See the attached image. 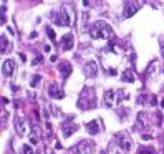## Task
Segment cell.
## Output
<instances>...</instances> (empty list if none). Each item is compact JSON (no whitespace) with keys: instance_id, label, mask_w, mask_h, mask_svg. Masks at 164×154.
I'll use <instances>...</instances> for the list:
<instances>
[{"instance_id":"277c9868","label":"cell","mask_w":164,"mask_h":154,"mask_svg":"<svg viewBox=\"0 0 164 154\" xmlns=\"http://www.w3.org/2000/svg\"><path fill=\"white\" fill-rule=\"evenodd\" d=\"M93 146L95 144H93L91 141H81V142H78L75 147H72L68 154H93V151H95Z\"/></svg>"},{"instance_id":"ac0fdd59","label":"cell","mask_w":164,"mask_h":154,"mask_svg":"<svg viewBox=\"0 0 164 154\" xmlns=\"http://www.w3.org/2000/svg\"><path fill=\"white\" fill-rule=\"evenodd\" d=\"M0 43H2V46H0V51H2V53H7V50L10 48L9 38L5 37V35H2V37H0Z\"/></svg>"},{"instance_id":"836d02e7","label":"cell","mask_w":164,"mask_h":154,"mask_svg":"<svg viewBox=\"0 0 164 154\" xmlns=\"http://www.w3.org/2000/svg\"><path fill=\"white\" fill-rule=\"evenodd\" d=\"M20 60H22V61H25V60H27V56H25L23 53H20Z\"/></svg>"},{"instance_id":"8fae6325","label":"cell","mask_w":164,"mask_h":154,"mask_svg":"<svg viewBox=\"0 0 164 154\" xmlns=\"http://www.w3.org/2000/svg\"><path fill=\"white\" fill-rule=\"evenodd\" d=\"M116 98H118V90H108V91L105 93V104L108 108H111L113 103H118Z\"/></svg>"},{"instance_id":"f1b7e54d","label":"cell","mask_w":164,"mask_h":154,"mask_svg":"<svg viewBox=\"0 0 164 154\" xmlns=\"http://www.w3.org/2000/svg\"><path fill=\"white\" fill-rule=\"evenodd\" d=\"M159 45H161V50H163V55H164V37H161V40H159Z\"/></svg>"},{"instance_id":"3957f363","label":"cell","mask_w":164,"mask_h":154,"mask_svg":"<svg viewBox=\"0 0 164 154\" xmlns=\"http://www.w3.org/2000/svg\"><path fill=\"white\" fill-rule=\"evenodd\" d=\"M60 13L63 18V27H70L72 23H75V9H73L72 4H63Z\"/></svg>"},{"instance_id":"5b68a950","label":"cell","mask_w":164,"mask_h":154,"mask_svg":"<svg viewBox=\"0 0 164 154\" xmlns=\"http://www.w3.org/2000/svg\"><path fill=\"white\" fill-rule=\"evenodd\" d=\"M114 141H116V144L119 146V149L121 151H131V146H133V141H131V137L128 136L126 133H118L116 136H114Z\"/></svg>"},{"instance_id":"cb8c5ba5","label":"cell","mask_w":164,"mask_h":154,"mask_svg":"<svg viewBox=\"0 0 164 154\" xmlns=\"http://www.w3.org/2000/svg\"><path fill=\"white\" fill-rule=\"evenodd\" d=\"M42 61H43V56L40 53H37V55H35V58L32 60V65H33V67H37V65H40Z\"/></svg>"},{"instance_id":"2e32d148","label":"cell","mask_w":164,"mask_h":154,"mask_svg":"<svg viewBox=\"0 0 164 154\" xmlns=\"http://www.w3.org/2000/svg\"><path fill=\"white\" fill-rule=\"evenodd\" d=\"M147 118H151V113L147 111H141L138 114V126H141V128H146V126H149L152 123V121H149Z\"/></svg>"},{"instance_id":"4fadbf2b","label":"cell","mask_w":164,"mask_h":154,"mask_svg":"<svg viewBox=\"0 0 164 154\" xmlns=\"http://www.w3.org/2000/svg\"><path fill=\"white\" fill-rule=\"evenodd\" d=\"M85 128H86V131H88L91 136H95V134H98L101 131V123H100V119H93V121H90V123H86Z\"/></svg>"},{"instance_id":"603a6c76","label":"cell","mask_w":164,"mask_h":154,"mask_svg":"<svg viewBox=\"0 0 164 154\" xmlns=\"http://www.w3.org/2000/svg\"><path fill=\"white\" fill-rule=\"evenodd\" d=\"M40 81H42V75H35L33 78H32V81H30V85H32V86H38V85H40Z\"/></svg>"},{"instance_id":"44dd1931","label":"cell","mask_w":164,"mask_h":154,"mask_svg":"<svg viewBox=\"0 0 164 154\" xmlns=\"http://www.w3.org/2000/svg\"><path fill=\"white\" fill-rule=\"evenodd\" d=\"M136 154H154V149H152V147H147V146H139V149Z\"/></svg>"},{"instance_id":"d590c367","label":"cell","mask_w":164,"mask_h":154,"mask_svg":"<svg viewBox=\"0 0 164 154\" xmlns=\"http://www.w3.org/2000/svg\"><path fill=\"white\" fill-rule=\"evenodd\" d=\"M161 106H163V108H164V100H161Z\"/></svg>"},{"instance_id":"4316f807","label":"cell","mask_w":164,"mask_h":154,"mask_svg":"<svg viewBox=\"0 0 164 154\" xmlns=\"http://www.w3.org/2000/svg\"><path fill=\"white\" fill-rule=\"evenodd\" d=\"M30 142H32V144H33V146L38 142V136H37V134H35V133L32 134V136H30Z\"/></svg>"},{"instance_id":"484cf974","label":"cell","mask_w":164,"mask_h":154,"mask_svg":"<svg viewBox=\"0 0 164 154\" xmlns=\"http://www.w3.org/2000/svg\"><path fill=\"white\" fill-rule=\"evenodd\" d=\"M9 118V113L5 111V109H2V128H5V119Z\"/></svg>"},{"instance_id":"1f68e13d","label":"cell","mask_w":164,"mask_h":154,"mask_svg":"<svg viewBox=\"0 0 164 154\" xmlns=\"http://www.w3.org/2000/svg\"><path fill=\"white\" fill-rule=\"evenodd\" d=\"M156 101H157V98H156V96H151V103H152V106L156 104Z\"/></svg>"},{"instance_id":"ffe728a7","label":"cell","mask_w":164,"mask_h":154,"mask_svg":"<svg viewBox=\"0 0 164 154\" xmlns=\"http://www.w3.org/2000/svg\"><path fill=\"white\" fill-rule=\"evenodd\" d=\"M20 154H33V146H30V144L20 146Z\"/></svg>"},{"instance_id":"e0dca14e","label":"cell","mask_w":164,"mask_h":154,"mask_svg":"<svg viewBox=\"0 0 164 154\" xmlns=\"http://www.w3.org/2000/svg\"><path fill=\"white\" fill-rule=\"evenodd\" d=\"M121 80L124 81V83H133V81L136 80V76H134V73H133V70L126 68V70L121 73Z\"/></svg>"},{"instance_id":"d6a6232c","label":"cell","mask_w":164,"mask_h":154,"mask_svg":"<svg viewBox=\"0 0 164 154\" xmlns=\"http://www.w3.org/2000/svg\"><path fill=\"white\" fill-rule=\"evenodd\" d=\"M50 60H51V61H56V60H58V56H56V55H51Z\"/></svg>"},{"instance_id":"8992f818","label":"cell","mask_w":164,"mask_h":154,"mask_svg":"<svg viewBox=\"0 0 164 154\" xmlns=\"http://www.w3.org/2000/svg\"><path fill=\"white\" fill-rule=\"evenodd\" d=\"M143 7V4L141 2H134V0H128L126 4H124V10H123V15H124V18H129L133 17L136 12H138L139 9Z\"/></svg>"},{"instance_id":"9c48e42d","label":"cell","mask_w":164,"mask_h":154,"mask_svg":"<svg viewBox=\"0 0 164 154\" xmlns=\"http://www.w3.org/2000/svg\"><path fill=\"white\" fill-rule=\"evenodd\" d=\"M76 129H78V126L73 123L72 118H68V119H65L63 123H61V133H63L65 137H70V136H72V133H75Z\"/></svg>"},{"instance_id":"7c38bea8","label":"cell","mask_w":164,"mask_h":154,"mask_svg":"<svg viewBox=\"0 0 164 154\" xmlns=\"http://www.w3.org/2000/svg\"><path fill=\"white\" fill-rule=\"evenodd\" d=\"M15 131H17L18 136H27L28 129H27V121L23 118H17L15 119Z\"/></svg>"},{"instance_id":"f546056e","label":"cell","mask_w":164,"mask_h":154,"mask_svg":"<svg viewBox=\"0 0 164 154\" xmlns=\"http://www.w3.org/2000/svg\"><path fill=\"white\" fill-rule=\"evenodd\" d=\"M61 147H63V146H61V142H60V141L55 142V149H61Z\"/></svg>"},{"instance_id":"d6986e66","label":"cell","mask_w":164,"mask_h":154,"mask_svg":"<svg viewBox=\"0 0 164 154\" xmlns=\"http://www.w3.org/2000/svg\"><path fill=\"white\" fill-rule=\"evenodd\" d=\"M156 70H157V60H154L152 63H149V67H147V70H146V76L154 75Z\"/></svg>"},{"instance_id":"52a82bcc","label":"cell","mask_w":164,"mask_h":154,"mask_svg":"<svg viewBox=\"0 0 164 154\" xmlns=\"http://www.w3.org/2000/svg\"><path fill=\"white\" fill-rule=\"evenodd\" d=\"M83 73L86 78H95V76L98 75V63L93 61V60H90V61L85 63L83 67Z\"/></svg>"},{"instance_id":"9a60e30c","label":"cell","mask_w":164,"mask_h":154,"mask_svg":"<svg viewBox=\"0 0 164 154\" xmlns=\"http://www.w3.org/2000/svg\"><path fill=\"white\" fill-rule=\"evenodd\" d=\"M48 95H50L53 100H61V98L65 96L63 91L58 88V85H56V83H51L50 85V88H48Z\"/></svg>"},{"instance_id":"8d00e7d4","label":"cell","mask_w":164,"mask_h":154,"mask_svg":"<svg viewBox=\"0 0 164 154\" xmlns=\"http://www.w3.org/2000/svg\"><path fill=\"white\" fill-rule=\"evenodd\" d=\"M48 154H53V153H48Z\"/></svg>"},{"instance_id":"7a4b0ae2","label":"cell","mask_w":164,"mask_h":154,"mask_svg":"<svg viewBox=\"0 0 164 154\" xmlns=\"http://www.w3.org/2000/svg\"><path fill=\"white\" fill-rule=\"evenodd\" d=\"M78 106L81 109H91L96 106V96L93 93L91 88H83V91L80 95V100H78Z\"/></svg>"},{"instance_id":"5bb4252c","label":"cell","mask_w":164,"mask_h":154,"mask_svg":"<svg viewBox=\"0 0 164 154\" xmlns=\"http://www.w3.org/2000/svg\"><path fill=\"white\" fill-rule=\"evenodd\" d=\"M58 71L61 73L63 80H66L68 76L72 75V71H73L72 63H70V61H60V65H58Z\"/></svg>"},{"instance_id":"7402d4cb","label":"cell","mask_w":164,"mask_h":154,"mask_svg":"<svg viewBox=\"0 0 164 154\" xmlns=\"http://www.w3.org/2000/svg\"><path fill=\"white\" fill-rule=\"evenodd\" d=\"M129 98V95H128V91H124V90H118V103H121L123 100H128Z\"/></svg>"},{"instance_id":"4dcf8cb0","label":"cell","mask_w":164,"mask_h":154,"mask_svg":"<svg viewBox=\"0 0 164 154\" xmlns=\"http://www.w3.org/2000/svg\"><path fill=\"white\" fill-rule=\"evenodd\" d=\"M141 137H143V139H144V141H147V139H151V134H143V136H141Z\"/></svg>"},{"instance_id":"ba28073f","label":"cell","mask_w":164,"mask_h":154,"mask_svg":"<svg viewBox=\"0 0 164 154\" xmlns=\"http://www.w3.org/2000/svg\"><path fill=\"white\" fill-rule=\"evenodd\" d=\"M15 61L12 58H7L4 63H2V73H4L5 78H12L13 73H15Z\"/></svg>"},{"instance_id":"83f0119b","label":"cell","mask_w":164,"mask_h":154,"mask_svg":"<svg viewBox=\"0 0 164 154\" xmlns=\"http://www.w3.org/2000/svg\"><path fill=\"white\" fill-rule=\"evenodd\" d=\"M50 109H51V113H53L55 116H58V114H60V111L56 109V106H55V104H50Z\"/></svg>"},{"instance_id":"d4e9b609","label":"cell","mask_w":164,"mask_h":154,"mask_svg":"<svg viewBox=\"0 0 164 154\" xmlns=\"http://www.w3.org/2000/svg\"><path fill=\"white\" fill-rule=\"evenodd\" d=\"M45 30H46V35L50 37V40H56V35H55V32H53L51 27H45Z\"/></svg>"},{"instance_id":"e575fe53","label":"cell","mask_w":164,"mask_h":154,"mask_svg":"<svg viewBox=\"0 0 164 154\" xmlns=\"http://www.w3.org/2000/svg\"><path fill=\"white\" fill-rule=\"evenodd\" d=\"M2 103H4V104H9V103H10V101H9V100H7V98H2Z\"/></svg>"},{"instance_id":"6da1fadb","label":"cell","mask_w":164,"mask_h":154,"mask_svg":"<svg viewBox=\"0 0 164 154\" xmlns=\"http://www.w3.org/2000/svg\"><path fill=\"white\" fill-rule=\"evenodd\" d=\"M90 35L95 40H106V38L113 37V28L105 20H98L90 27Z\"/></svg>"},{"instance_id":"30bf717a","label":"cell","mask_w":164,"mask_h":154,"mask_svg":"<svg viewBox=\"0 0 164 154\" xmlns=\"http://www.w3.org/2000/svg\"><path fill=\"white\" fill-rule=\"evenodd\" d=\"M60 43H61V48H63L65 51L72 50L73 45H75V38H73V33H66L61 37V40H60Z\"/></svg>"}]
</instances>
